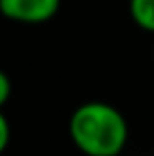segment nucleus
I'll return each instance as SVG.
<instances>
[{
    "label": "nucleus",
    "instance_id": "1",
    "mask_svg": "<svg viewBox=\"0 0 154 156\" xmlns=\"http://www.w3.org/2000/svg\"><path fill=\"white\" fill-rule=\"evenodd\" d=\"M70 137L87 156H118L127 144L129 127L114 105L87 101L70 116Z\"/></svg>",
    "mask_w": 154,
    "mask_h": 156
},
{
    "label": "nucleus",
    "instance_id": "2",
    "mask_svg": "<svg viewBox=\"0 0 154 156\" xmlns=\"http://www.w3.org/2000/svg\"><path fill=\"white\" fill-rule=\"evenodd\" d=\"M61 0H0V15L15 23H47L59 11Z\"/></svg>",
    "mask_w": 154,
    "mask_h": 156
},
{
    "label": "nucleus",
    "instance_id": "3",
    "mask_svg": "<svg viewBox=\"0 0 154 156\" xmlns=\"http://www.w3.org/2000/svg\"><path fill=\"white\" fill-rule=\"evenodd\" d=\"M131 19L146 32H154V0H129Z\"/></svg>",
    "mask_w": 154,
    "mask_h": 156
},
{
    "label": "nucleus",
    "instance_id": "4",
    "mask_svg": "<svg viewBox=\"0 0 154 156\" xmlns=\"http://www.w3.org/2000/svg\"><path fill=\"white\" fill-rule=\"evenodd\" d=\"M9 141H11V125L0 110V154L9 148Z\"/></svg>",
    "mask_w": 154,
    "mask_h": 156
},
{
    "label": "nucleus",
    "instance_id": "5",
    "mask_svg": "<svg viewBox=\"0 0 154 156\" xmlns=\"http://www.w3.org/2000/svg\"><path fill=\"white\" fill-rule=\"evenodd\" d=\"M11 91H13L11 78L6 76V72H2V70H0V110H2L4 104L11 99Z\"/></svg>",
    "mask_w": 154,
    "mask_h": 156
}]
</instances>
